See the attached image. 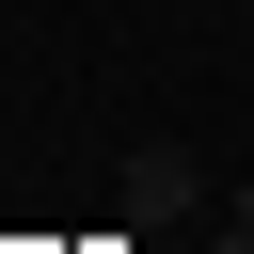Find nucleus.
Wrapping results in <instances>:
<instances>
[{
  "mask_svg": "<svg viewBox=\"0 0 254 254\" xmlns=\"http://www.w3.org/2000/svg\"><path fill=\"white\" fill-rule=\"evenodd\" d=\"M127 206H143V222H190V206H206V159H190V143H143V159H127Z\"/></svg>",
  "mask_w": 254,
  "mask_h": 254,
  "instance_id": "obj_1",
  "label": "nucleus"
}]
</instances>
